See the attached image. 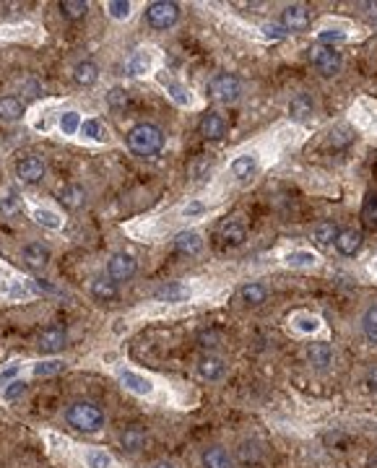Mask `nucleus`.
I'll list each match as a JSON object with an SVG mask.
<instances>
[{
  "label": "nucleus",
  "mask_w": 377,
  "mask_h": 468,
  "mask_svg": "<svg viewBox=\"0 0 377 468\" xmlns=\"http://www.w3.org/2000/svg\"><path fill=\"white\" fill-rule=\"evenodd\" d=\"M78 133H81V136H86V138H91V141L104 138V136H102V125H99L97 120H84V123H81V128H78Z\"/></svg>",
  "instance_id": "nucleus-41"
},
{
  "label": "nucleus",
  "mask_w": 377,
  "mask_h": 468,
  "mask_svg": "<svg viewBox=\"0 0 377 468\" xmlns=\"http://www.w3.org/2000/svg\"><path fill=\"white\" fill-rule=\"evenodd\" d=\"M344 39H346V34L338 32V29H335V32L333 29H328V32H323L320 37H318V42L323 44V47L325 44H333V42H344Z\"/></svg>",
  "instance_id": "nucleus-46"
},
{
  "label": "nucleus",
  "mask_w": 377,
  "mask_h": 468,
  "mask_svg": "<svg viewBox=\"0 0 377 468\" xmlns=\"http://www.w3.org/2000/svg\"><path fill=\"white\" fill-rule=\"evenodd\" d=\"M86 466L89 468H112L115 466V460H112V456L109 453H104V450H97V447H91V450H86Z\"/></svg>",
  "instance_id": "nucleus-33"
},
{
  "label": "nucleus",
  "mask_w": 377,
  "mask_h": 468,
  "mask_svg": "<svg viewBox=\"0 0 377 468\" xmlns=\"http://www.w3.org/2000/svg\"><path fill=\"white\" fill-rule=\"evenodd\" d=\"M297 328L300 330H315L318 328V320L315 318H300L297 320Z\"/></svg>",
  "instance_id": "nucleus-49"
},
{
  "label": "nucleus",
  "mask_w": 377,
  "mask_h": 468,
  "mask_svg": "<svg viewBox=\"0 0 377 468\" xmlns=\"http://www.w3.org/2000/svg\"><path fill=\"white\" fill-rule=\"evenodd\" d=\"M335 234H338V226L333 222H320L313 226V242L318 247H331L335 242Z\"/></svg>",
  "instance_id": "nucleus-26"
},
{
  "label": "nucleus",
  "mask_w": 377,
  "mask_h": 468,
  "mask_svg": "<svg viewBox=\"0 0 377 468\" xmlns=\"http://www.w3.org/2000/svg\"><path fill=\"white\" fill-rule=\"evenodd\" d=\"M120 383H122L125 390H130V393H136V395L154 393V383H151L149 377H143V375L138 372H130V370H122V372H120Z\"/></svg>",
  "instance_id": "nucleus-17"
},
{
  "label": "nucleus",
  "mask_w": 377,
  "mask_h": 468,
  "mask_svg": "<svg viewBox=\"0 0 377 468\" xmlns=\"http://www.w3.org/2000/svg\"><path fill=\"white\" fill-rule=\"evenodd\" d=\"M107 102L112 107H125L128 105V91H125V89H120V86H115V89L107 94Z\"/></svg>",
  "instance_id": "nucleus-45"
},
{
  "label": "nucleus",
  "mask_w": 377,
  "mask_h": 468,
  "mask_svg": "<svg viewBox=\"0 0 377 468\" xmlns=\"http://www.w3.org/2000/svg\"><path fill=\"white\" fill-rule=\"evenodd\" d=\"M239 299H242L245 307H260L268 299V289L263 287V284H245V287L239 289Z\"/></svg>",
  "instance_id": "nucleus-24"
},
{
  "label": "nucleus",
  "mask_w": 377,
  "mask_h": 468,
  "mask_svg": "<svg viewBox=\"0 0 377 468\" xmlns=\"http://www.w3.org/2000/svg\"><path fill=\"white\" fill-rule=\"evenodd\" d=\"M315 260H318V258H315L313 253H304V250H300V253H289V255H286V263H289V266H294V268L313 266Z\"/></svg>",
  "instance_id": "nucleus-42"
},
{
  "label": "nucleus",
  "mask_w": 377,
  "mask_h": 468,
  "mask_svg": "<svg viewBox=\"0 0 377 468\" xmlns=\"http://www.w3.org/2000/svg\"><path fill=\"white\" fill-rule=\"evenodd\" d=\"M362 8H365V16H367V19L377 21V3H365Z\"/></svg>",
  "instance_id": "nucleus-51"
},
{
  "label": "nucleus",
  "mask_w": 377,
  "mask_h": 468,
  "mask_svg": "<svg viewBox=\"0 0 377 468\" xmlns=\"http://www.w3.org/2000/svg\"><path fill=\"white\" fill-rule=\"evenodd\" d=\"M24 112H26V107H24V102L19 99V96H0V120L3 123H19L24 117Z\"/></svg>",
  "instance_id": "nucleus-18"
},
{
  "label": "nucleus",
  "mask_w": 377,
  "mask_h": 468,
  "mask_svg": "<svg viewBox=\"0 0 377 468\" xmlns=\"http://www.w3.org/2000/svg\"><path fill=\"white\" fill-rule=\"evenodd\" d=\"M167 94L172 96V99L180 107H187V105H190V91H187L185 86H180V84H167Z\"/></svg>",
  "instance_id": "nucleus-40"
},
{
  "label": "nucleus",
  "mask_w": 377,
  "mask_h": 468,
  "mask_svg": "<svg viewBox=\"0 0 377 468\" xmlns=\"http://www.w3.org/2000/svg\"><path fill=\"white\" fill-rule=\"evenodd\" d=\"M258 170V159L252 156V154H245V156H237V159L232 161V174L237 177V180H248L252 172Z\"/></svg>",
  "instance_id": "nucleus-28"
},
{
  "label": "nucleus",
  "mask_w": 377,
  "mask_h": 468,
  "mask_svg": "<svg viewBox=\"0 0 377 468\" xmlns=\"http://www.w3.org/2000/svg\"><path fill=\"white\" fill-rule=\"evenodd\" d=\"M21 260L29 271H42L50 263V247L42 245V242H29L21 250Z\"/></svg>",
  "instance_id": "nucleus-10"
},
{
  "label": "nucleus",
  "mask_w": 377,
  "mask_h": 468,
  "mask_svg": "<svg viewBox=\"0 0 377 468\" xmlns=\"http://www.w3.org/2000/svg\"><path fill=\"white\" fill-rule=\"evenodd\" d=\"M138 273V260L130 253H115L107 260V278L115 284H125Z\"/></svg>",
  "instance_id": "nucleus-5"
},
{
  "label": "nucleus",
  "mask_w": 377,
  "mask_h": 468,
  "mask_svg": "<svg viewBox=\"0 0 377 468\" xmlns=\"http://www.w3.org/2000/svg\"><path fill=\"white\" fill-rule=\"evenodd\" d=\"M26 388H29V385L16 377V380H11V383L3 388V393L0 395H3V401H8V404H11V401H16V398H21V395L26 393Z\"/></svg>",
  "instance_id": "nucleus-37"
},
{
  "label": "nucleus",
  "mask_w": 377,
  "mask_h": 468,
  "mask_svg": "<svg viewBox=\"0 0 377 468\" xmlns=\"http://www.w3.org/2000/svg\"><path fill=\"white\" fill-rule=\"evenodd\" d=\"M201 466L203 468H232V456H229L221 445H211L203 450Z\"/></svg>",
  "instance_id": "nucleus-21"
},
{
  "label": "nucleus",
  "mask_w": 377,
  "mask_h": 468,
  "mask_svg": "<svg viewBox=\"0 0 377 468\" xmlns=\"http://www.w3.org/2000/svg\"><path fill=\"white\" fill-rule=\"evenodd\" d=\"M60 13H63L65 19H71V21H78V19H84L89 13V3H84V0H63L60 3Z\"/></svg>",
  "instance_id": "nucleus-31"
},
{
  "label": "nucleus",
  "mask_w": 377,
  "mask_h": 468,
  "mask_svg": "<svg viewBox=\"0 0 377 468\" xmlns=\"http://www.w3.org/2000/svg\"><path fill=\"white\" fill-rule=\"evenodd\" d=\"M118 442L122 450H128V453H140L143 447L149 445V435H146V429H140V426H128V429H122L118 435Z\"/></svg>",
  "instance_id": "nucleus-16"
},
{
  "label": "nucleus",
  "mask_w": 377,
  "mask_h": 468,
  "mask_svg": "<svg viewBox=\"0 0 377 468\" xmlns=\"http://www.w3.org/2000/svg\"><path fill=\"white\" fill-rule=\"evenodd\" d=\"M281 26L286 32H307L310 29V8L302 6V3L286 6L284 13H281Z\"/></svg>",
  "instance_id": "nucleus-7"
},
{
  "label": "nucleus",
  "mask_w": 377,
  "mask_h": 468,
  "mask_svg": "<svg viewBox=\"0 0 377 468\" xmlns=\"http://www.w3.org/2000/svg\"><path fill=\"white\" fill-rule=\"evenodd\" d=\"M315 112V99L310 94H297L289 102V117L294 120H307Z\"/></svg>",
  "instance_id": "nucleus-25"
},
{
  "label": "nucleus",
  "mask_w": 377,
  "mask_h": 468,
  "mask_svg": "<svg viewBox=\"0 0 377 468\" xmlns=\"http://www.w3.org/2000/svg\"><path fill=\"white\" fill-rule=\"evenodd\" d=\"M65 370V362L63 359H44V362H37L32 367V375L34 377H50V375H57Z\"/></svg>",
  "instance_id": "nucleus-32"
},
{
  "label": "nucleus",
  "mask_w": 377,
  "mask_h": 468,
  "mask_svg": "<svg viewBox=\"0 0 377 468\" xmlns=\"http://www.w3.org/2000/svg\"><path fill=\"white\" fill-rule=\"evenodd\" d=\"M198 130H201V136L208 141H219L226 136V120L219 112H205L201 117V123H198Z\"/></svg>",
  "instance_id": "nucleus-15"
},
{
  "label": "nucleus",
  "mask_w": 377,
  "mask_h": 468,
  "mask_svg": "<svg viewBox=\"0 0 377 468\" xmlns=\"http://www.w3.org/2000/svg\"><path fill=\"white\" fill-rule=\"evenodd\" d=\"M219 240L229 247H239L248 240V229H245V224L239 222V219H226V222L219 226Z\"/></svg>",
  "instance_id": "nucleus-14"
},
{
  "label": "nucleus",
  "mask_w": 377,
  "mask_h": 468,
  "mask_svg": "<svg viewBox=\"0 0 377 468\" xmlns=\"http://www.w3.org/2000/svg\"><path fill=\"white\" fill-rule=\"evenodd\" d=\"M120 294V289L115 281H109V278H94L91 281V297L97 299V302H115Z\"/></svg>",
  "instance_id": "nucleus-22"
},
{
  "label": "nucleus",
  "mask_w": 377,
  "mask_h": 468,
  "mask_svg": "<svg viewBox=\"0 0 377 468\" xmlns=\"http://www.w3.org/2000/svg\"><path fill=\"white\" fill-rule=\"evenodd\" d=\"M239 94H242V84H239L237 75L219 73L208 81V96L219 105H232L239 99Z\"/></svg>",
  "instance_id": "nucleus-4"
},
{
  "label": "nucleus",
  "mask_w": 377,
  "mask_h": 468,
  "mask_svg": "<svg viewBox=\"0 0 377 468\" xmlns=\"http://www.w3.org/2000/svg\"><path fill=\"white\" fill-rule=\"evenodd\" d=\"M263 34H266L268 39H284L289 32H286L281 24H266V26H263Z\"/></svg>",
  "instance_id": "nucleus-47"
},
{
  "label": "nucleus",
  "mask_w": 377,
  "mask_h": 468,
  "mask_svg": "<svg viewBox=\"0 0 377 468\" xmlns=\"http://www.w3.org/2000/svg\"><path fill=\"white\" fill-rule=\"evenodd\" d=\"M73 81L78 86H94L99 81V65L91 60H81L73 68Z\"/></svg>",
  "instance_id": "nucleus-23"
},
{
  "label": "nucleus",
  "mask_w": 377,
  "mask_h": 468,
  "mask_svg": "<svg viewBox=\"0 0 377 468\" xmlns=\"http://www.w3.org/2000/svg\"><path fill=\"white\" fill-rule=\"evenodd\" d=\"M367 388H369V390H375V393H377V367H375V370H369V372H367Z\"/></svg>",
  "instance_id": "nucleus-52"
},
{
  "label": "nucleus",
  "mask_w": 377,
  "mask_h": 468,
  "mask_svg": "<svg viewBox=\"0 0 377 468\" xmlns=\"http://www.w3.org/2000/svg\"><path fill=\"white\" fill-rule=\"evenodd\" d=\"M65 422L71 429L75 432H84V435H94L99 432L104 422H107V414L102 411V406L94 404V401H73L65 408Z\"/></svg>",
  "instance_id": "nucleus-1"
},
{
  "label": "nucleus",
  "mask_w": 377,
  "mask_h": 468,
  "mask_svg": "<svg viewBox=\"0 0 377 468\" xmlns=\"http://www.w3.org/2000/svg\"><path fill=\"white\" fill-rule=\"evenodd\" d=\"M304 354H307V362L313 364L315 370H328L333 362V349L328 343H310Z\"/></svg>",
  "instance_id": "nucleus-19"
},
{
  "label": "nucleus",
  "mask_w": 377,
  "mask_h": 468,
  "mask_svg": "<svg viewBox=\"0 0 377 468\" xmlns=\"http://www.w3.org/2000/svg\"><path fill=\"white\" fill-rule=\"evenodd\" d=\"M151 68V55L149 53H136L128 60V73L130 75H143Z\"/></svg>",
  "instance_id": "nucleus-36"
},
{
  "label": "nucleus",
  "mask_w": 377,
  "mask_h": 468,
  "mask_svg": "<svg viewBox=\"0 0 377 468\" xmlns=\"http://www.w3.org/2000/svg\"><path fill=\"white\" fill-rule=\"evenodd\" d=\"M198 375L208 380V383H219L221 377L226 375V364L221 357H214V354H203L198 359Z\"/></svg>",
  "instance_id": "nucleus-13"
},
{
  "label": "nucleus",
  "mask_w": 377,
  "mask_h": 468,
  "mask_svg": "<svg viewBox=\"0 0 377 468\" xmlns=\"http://www.w3.org/2000/svg\"><path fill=\"white\" fill-rule=\"evenodd\" d=\"M260 458H263V447H260L258 440H242V442H239V447H237L239 463L252 466V463H258Z\"/></svg>",
  "instance_id": "nucleus-27"
},
{
  "label": "nucleus",
  "mask_w": 377,
  "mask_h": 468,
  "mask_svg": "<svg viewBox=\"0 0 377 468\" xmlns=\"http://www.w3.org/2000/svg\"><path fill=\"white\" fill-rule=\"evenodd\" d=\"M19 370H21V364H19V362H13L11 367H6V370L0 372V385L6 388V385L11 383V380H16V375H19Z\"/></svg>",
  "instance_id": "nucleus-48"
},
{
  "label": "nucleus",
  "mask_w": 377,
  "mask_h": 468,
  "mask_svg": "<svg viewBox=\"0 0 377 468\" xmlns=\"http://www.w3.org/2000/svg\"><path fill=\"white\" fill-rule=\"evenodd\" d=\"M151 468H174L172 463H167V460H159V463H154Z\"/></svg>",
  "instance_id": "nucleus-53"
},
{
  "label": "nucleus",
  "mask_w": 377,
  "mask_h": 468,
  "mask_svg": "<svg viewBox=\"0 0 377 468\" xmlns=\"http://www.w3.org/2000/svg\"><path fill=\"white\" fill-rule=\"evenodd\" d=\"M34 222L39 224V226H47V229H60L63 226V219L55 211H50V208H37L34 211Z\"/></svg>",
  "instance_id": "nucleus-34"
},
{
  "label": "nucleus",
  "mask_w": 377,
  "mask_h": 468,
  "mask_svg": "<svg viewBox=\"0 0 377 468\" xmlns=\"http://www.w3.org/2000/svg\"><path fill=\"white\" fill-rule=\"evenodd\" d=\"M365 219L372 224V226H377V192H372L365 201Z\"/></svg>",
  "instance_id": "nucleus-43"
},
{
  "label": "nucleus",
  "mask_w": 377,
  "mask_h": 468,
  "mask_svg": "<svg viewBox=\"0 0 377 468\" xmlns=\"http://www.w3.org/2000/svg\"><path fill=\"white\" fill-rule=\"evenodd\" d=\"M310 63L320 71V73L325 75V78H333L338 71H341V65H344V60H341V55L335 53L333 47H323V44H315L313 50H310Z\"/></svg>",
  "instance_id": "nucleus-6"
},
{
  "label": "nucleus",
  "mask_w": 377,
  "mask_h": 468,
  "mask_svg": "<svg viewBox=\"0 0 377 468\" xmlns=\"http://www.w3.org/2000/svg\"><path fill=\"white\" fill-rule=\"evenodd\" d=\"M174 247L183 253V255H198L201 250H203V237L193 229H187V232H180L174 237Z\"/></svg>",
  "instance_id": "nucleus-20"
},
{
  "label": "nucleus",
  "mask_w": 377,
  "mask_h": 468,
  "mask_svg": "<svg viewBox=\"0 0 377 468\" xmlns=\"http://www.w3.org/2000/svg\"><path fill=\"white\" fill-rule=\"evenodd\" d=\"M190 297V289L183 287V284H167V287H162L159 291H156V299H162V302H183V299Z\"/></svg>",
  "instance_id": "nucleus-30"
},
{
  "label": "nucleus",
  "mask_w": 377,
  "mask_h": 468,
  "mask_svg": "<svg viewBox=\"0 0 377 468\" xmlns=\"http://www.w3.org/2000/svg\"><path fill=\"white\" fill-rule=\"evenodd\" d=\"M68 343V330L63 325H47L37 339V349L42 354H57Z\"/></svg>",
  "instance_id": "nucleus-9"
},
{
  "label": "nucleus",
  "mask_w": 377,
  "mask_h": 468,
  "mask_svg": "<svg viewBox=\"0 0 377 468\" xmlns=\"http://www.w3.org/2000/svg\"><path fill=\"white\" fill-rule=\"evenodd\" d=\"M128 149L140 159H154L164 149V133L154 123H138L128 130Z\"/></svg>",
  "instance_id": "nucleus-2"
},
{
  "label": "nucleus",
  "mask_w": 377,
  "mask_h": 468,
  "mask_svg": "<svg viewBox=\"0 0 377 468\" xmlns=\"http://www.w3.org/2000/svg\"><path fill=\"white\" fill-rule=\"evenodd\" d=\"M362 328H365L367 341H372V343L377 346V305H372V307L365 312V318H362Z\"/></svg>",
  "instance_id": "nucleus-35"
},
{
  "label": "nucleus",
  "mask_w": 377,
  "mask_h": 468,
  "mask_svg": "<svg viewBox=\"0 0 377 468\" xmlns=\"http://www.w3.org/2000/svg\"><path fill=\"white\" fill-rule=\"evenodd\" d=\"M57 201L63 203L68 211H78V208L86 206V188L78 185V182H68V185H63L60 192H57Z\"/></svg>",
  "instance_id": "nucleus-11"
},
{
  "label": "nucleus",
  "mask_w": 377,
  "mask_h": 468,
  "mask_svg": "<svg viewBox=\"0 0 377 468\" xmlns=\"http://www.w3.org/2000/svg\"><path fill=\"white\" fill-rule=\"evenodd\" d=\"M107 11L112 19L122 21V19H128L130 16V3L128 0H112V3H107Z\"/></svg>",
  "instance_id": "nucleus-39"
},
{
  "label": "nucleus",
  "mask_w": 377,
  "mask_h": 468,
  "mask_svg": "<svg viewBox=\"0 0 377 468\" xmlns=\"http://www.w3.org/2000/svg\"><path fill=\"white\" fill-rule=\"evenodd\" d=\"M78 128H81V117H78V112H65V115H60V130H63L65 136L78 133Z\"/></svg>",
  "instance_id": "nucleus-38"
},
{
  "label": "nucleus",
  "mask_w": 377,
  "mask_h": 468,
  "mask_svg": "<svg viewBox=\"0 0 377 468\" xmlns=\"http://www.w3.org/2000/svg\"><path fill=\"white\" fill-rule=\"evenodd\" d=\"M180 19V6L169 3V0H156L146 6V24L156 32H167Z\"/></svg>",
  "instance_id": "nucleus-3"
},
{
  "label": "nucleus",
  "mask_w": 377,
  "mask_h": 468,
  "mask_svg": "<svg viewBox=\"0 0 377 468\" xmlns=\"http://www.w3.org/2000/svg\"><path fill=\"white\" fill-rule=\"evenodd\" d=\"M219 341H221V336H219L216 330H203V333L198 336V343H201L203 349H216V346H219Z\"/></svg>",
  "instance_id": "nucleus-44"
},
{
  "label": "nucleus",
  "mask_w": 377,
  "mask_h": 468,
  "mask_svg": "<svg viewBox=\"0 0 377 468\" xmlns=\"http://www.w3.org/2000/svg\"><path fill=\"white\" fill-rule=\"evenodd\" d=\"M44 174H47V167L39 156H24V159L16 161V177L24 185H37V182L44 180Z\"/></svg>",
  "instance_id": "nucleus-8"
},
{
  "label": "nucleus",
  "mask_w": 377,
  "mask_h": 468,
  "mask_svg": "<svg viewBox=\"0 0 377 468\" xmlns=\"http://www.w3.org/2000/svg\"><path fill=\"white\" fill-rule=\"evenodd\" d=\"M362 240H365V237H362L359 229H338L333 245L344 258H351L362 250Z\"/></svg>",
  "instance_id": "nucleus-12"
},
{
  "label": "nucleus",
  "mask_w": 377,
  "mask_h": 468,
  "mask_svg": "<svg viewBox=\"0 0 377 468\" xmlns=\"http://www.w3.org/2000/svg\"><path fill=\"white\" fill-rule=\"evenodd\" d=\"M19 211H21L19 192L13 190V188H6V190L0 192V213H3V216H16Z\"/></svg>",
  "instance_id": "nucleus-29"
},
{
  "label": "nucleus",
  "mask_w": 377,
  "mask_h": 468,
  "mask_svg": "<svg viewBox=\"0 0 377 468\" xmlns=\"http://www.w3.org/2000/svg\"><path fill=\"white\" fill-rule=\"evenodd\" d=\"M183 213H185V216H195V213H203V203H187Z\"/></svg>",
  "instance_id": "nucleus-50"
}]
</instances>
